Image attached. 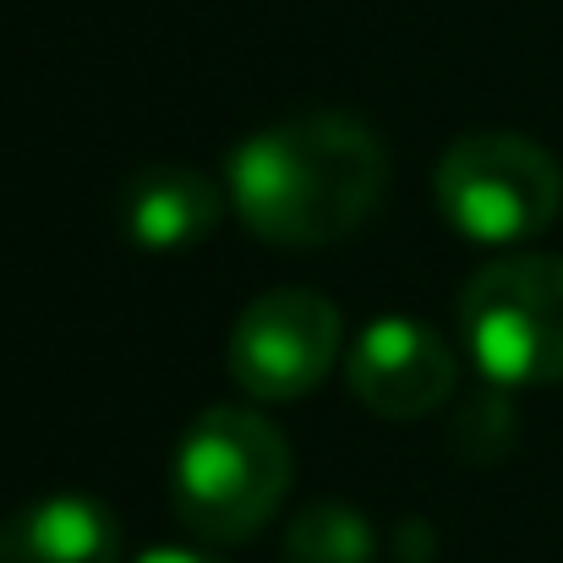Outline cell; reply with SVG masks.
Listing matches in <instances>:
<instances>
[{
    "mask_svg": "<svg viewBox=\"0 0 563 563\" xmlns=\"http://www.w3.org/2000/svg\"><path fill=\"white\" fill-rule=\"evenodd\" d=\"M388 187V148L362 115L307 110L241 137L224 191L241 224L274 246H329L373 219Z\"/></svg>",
    "mask_w": 563,
    "mask_h": 563,
    "instance_id": "cell-1",
    "label": "cell"
},
{
    "mask_svg": "<svg viewBox=\"0 0 563 563\" xmlns=\"http://www.w3.org/2000/svg\"><path fill=\"white\" fill-rule=\"evenodd\" d=\"M296 476L285 432L246 405H208L176 443L170 504L202 542H252Z\"/></svg>",
    "mask_w": 563,
    "mask_h": 563,
    "instance_id": "cell-2",
    "label": "cell"
},
{
    "mask_svg": "<svg viewBox=\"0 0 563 563\" xmlns=\"http://www.w3.org/2000/svg\"><path fill=\"white\" fill-rule=\"evenodd\" d=\"M460 340L493 388L563 383V257H487L460 290Z\"/></svg>",
    "mask_w": 563,
    "mask_h": 563,
    "instance_id": "cell-3",
    "label": "cell"
},
{
    "mask_svg": "<svg viewBox=\"0 0 563 563\" xmlns=\"http://www.w3.org/2000/svg\"><path fill=\"white\" fill-rule=\"evenodd\" d=\"M438 213L476 246H526L563 213V165L520 132H471L432 170Z\"/></svg>",
    "mask_w": 563,
    "mask_h": 563,
    "instance_id": "cell-4",
    "label": "cell"
},
{
    "mask_svg": "<svg viewBox=\"0 0 563 563\" xmlns=\"http://www.w3.org/2000/svg\"><path fill=\"white\" fill-rule=\"evenodd\" d=\"M345 345L340 307L318 290H268L230 323L224 367L257 405H290L323 388Z\"/></svg>",
    "mask_w": 563,
    "mask_h": 563,
    "instance_id": "cell-5",
    "label": "cell"
},
{
    "mask_svg": "<svg viewBox=\"0 0 563 563\" xmlns=\"http://www.w3.org/2000/svg\"><path fill=\"white\" fill-rule=\"evenodd\" d=\"M460 362L449 351V340L421 323V318H373L351 351H345V383L351 394L383 416V421H416L432 416L449 394H454Z\"/></svg>",
    "mask_w": 563,
    "mask_h": 563,
    "instance_id": "cell-6",
    "label": "cell"
},
{
    "mask_svg": "<svg viewBox=\"0 0 563 563\" xmlns=\"http://www.w3.org/2000/svg\"><path fill=\"white\" fill-rule=\"evenodd\" d=\"M230 208V191L191 165H143L121 191V235L137 252H191Z\"/></svg>",
    "mask_w": 563,
    "mask_h": 563,
    "instance_id": "cell-7",
    "label": "cell"
},
{
    "mask_svg": "<svg viewBox=\"0 0 563 563\" xmlns=\"http://www.w3.org/2000/svg\"><path fill=\"white\" fill-rule=\"evenodd\" d=\"M126 537L110 504L88 493H44L0 520V563H121Z\"/></svg>",
    "mask_w": 563,
    "mask_h": 563,
    "instance_id": "cell-8",
    "label": "cell"
},
{
    "mask_svg": "<svg viewBox=\"0 0 563 563\" xmlns=\"http://www.w3.org/2000/svg\"><path fill=\"white\" fill-rule=\"evenodd\" d=\"M285 559L290 563H373L377 531H373V520L362 509H351V504H312L307 515L290 520Z\"/></svg>",
    "mask_w": 563,
    "mask_h": 563,
    "instance_id": "cell-9",
    "label": "cell"
},
{
    "mask_svg": "<svg viewBox=\"0 0 563 563\" xmlns=\"http://www.w3.org/2000/svg\"><path fill=\"white\" fill-rule=\"evenodd\" d=\"M132 563H224V559H213V553H202V548H148L143 559H132Z\"/></svg>",
    "mask_w": 563,
    "mask_h": 563,
    "instance_id": "cell-10",
    "label": "cell"
}]
</instances>
